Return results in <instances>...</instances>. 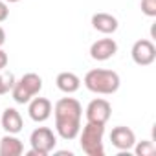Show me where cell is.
Returning <instances> with one entry per match:
<instances>
[{"mask_svg": "<svg viewBox=\"0 0 156 156\" xmlns=\"http://www.w3.org/2000/svg\"><path fill=\"white\" fill-rule=\"evenodd\" d=\"M53 118H55V132L59 138L72 141L79 136L83 107L75 98L59 99L53 105Z\"/></svg>", "mask_w": 156, "mask_h": 156, "instance_id": "6da1fadb", "label": "cell"}, {"mask_svg": "<svg viewBox=\"0 0 156 156\" xmlns=\"http://www.w3.org/2000/svg\"><path fill=\"white\" fill-rule=\"evenodd\" d=\"M85 87L94 92V94H99V96H110V94H116L119 85H121V79L118 72L114 70H105V68H94L90 72H87L85 79H83Z\"/></svg>", "mask_w": 156, "mask_h": 156, "instance_id": "7a4b0ae2", "label": "cell"}, {"mask_svg": "<svg viewBox=\"0 0 156 156\" xmlns=\"http://www.w3.org/2000/svg\"><path fill=\"white\" fill-rule=\"evenodd\" d=\"M103 136H105V125H96L87 121V125L81 127L79 130V145L83 152L88 156H103L105 154Z\"/></svg>", "mask_w": 156, "mask_h": 156, "instance_id": "3957f363", "label": "cell"}, {"mask_svg": "<svg viewBox=\"0 0 156 156\" xmlns=\"http://www.w3.org/2000/svg\"><path fill=\"white\" fill-rule=\"evenodd\" d=\"M41 90H42V77L39 73L30 72V73H24L19 81H15V87L11 90V98L15 99V103L26 105V103H30V99L39 96Z\"/></svg>", "mask_w": 156, "mask_h": 156, "instance_id": "277c9868", "label": "cell"}, {"mask_svg": "<svg viewBox=\"0 0 156 156\" xmlns=\"http://www.w3.org/2000/svg\"><path fill=\"white\" fill-rule=\"evenodd\" d=\"M30 156H48L57 145V136L48 127H37L30 136Z\"/></svg>", "mask_w": 156, "mask_h": 156, "instance_id": "5b68a950", "label": "cell"}, {"mask_svg": "<svg viewBox=\"0 0 156 156\" xmlns=\"http://www.w3.org/2000/svg\"><path fill=\"white\" fill-rule=\"evenodd\" d=\"M87 121L88 123H96V125H107V121L112 116V105L103 99V98H96L88 103L87 110Z\"/></svg>", "mask_w": 156, "mask_h": 156, "instance_id": "8992f818", "label": "cell"}, {"mask_svg": "<svg viewBox=\"0 0 156 156\" xmlns=\"http://www.w3.org/2000/svg\"><path fill=\"white\" fill-rule=\"evenodd\" d=\"M130 55H132V61L138 66H149L156 59V46L149 39H140L132 44Z\"/></svg>", "mask_w": 156, "mask_h": 156, "instance_id": "52a82bcc", "label": "cell"}, {"mask_svg": "<svg viewBox=\"0 0 156 156\" xmlns=\"http://www.w3.org/2000/svg\"><path fill=\"white\" fill-rule=\"evenodd\" d=\"M51 112H53V105L48 98H37L35 96L28 103V114L35 123H44L46 119H50Z\"/></svg>", "mask_w": 156, "mask_h": 156, "instance_id": "ba28073f", "label": "cell"}, {"mask_svg": "<svg viewBox=\"0 0 156 156\" xmlns=\"http://www.w3.org/2000/svg\"><path fill=\"white\" fill-rule=\"evenodd\" d=\"M110 141L118 151H130L136 143V134L132 129H129L125 125H118L110 132Z\"/></svg>", "mask_w": 156, "mask_h": 156, "instance_id": "9c48e42d", "label": "cell"}, {"mask_svg": "<svg viewBox=\"0 0 156 156\" xmlns=\"http://www.w3.org/2000/svg\"><path fill=\"white\" fill-rule=\"evenodd\" d=\"M118 53V42L110 37L105 39H98L92 46H90V57L94 61H108L110 57H114Z\"/></svg>", "mask_w": 156, "mask_h": 156, "instance_id": "30bf717a", "label": "cell"}, {"mask_svg": "<svg viewBox=\"0 0 156 156\" xmlns=\"http://www.w3.org/2000/svg\"><path fill=\"white\" fill-rule=\"evenodd\" d=\"M92 28H94L96 31L103 33V35H112V33L118 31L119 22H118V19H116L114 15L101 11V13H94V15H92Z\"/></svg>", "mask_w": 156, "mask_h": 156, "instance_id": "8fae6325", "label": "cell"}, {"mask_svg": "<svg viewBox=\"0 0 156 156\" xmlns=\"http://www.w3.org/2000/svg\"><path fill=\"white\" fill-rule=\"evenodd\" d=\"M0 123H2V129L8 134H19L24 127V119L20 116V112L17 108H6L2 112V118H0Z\"/></svg>", "mask_w": 156, "mask_h": 156, "instance_id": "7c38bea8", "label": "cell"}, {"mask_svg": "<svg viewBox=\"0 0 156 156\" xmlns=\"http://www.w3.org/2000/svg\"><path fill=\"white\" fill-rule=\"evenodd\" d=\"M55 85H57V88L61 92H64V94L70 96V94H73V92L79 90L81 79H79V75L73 73V72H61L57 75V79H55Z\"/></svg>", "mask_w": 156, "mask_h": 156, "instance_id": "4fadbf2b", "label": "cell"}, {"mask_svg": "<svg viewBox=\"0 0 156 156\" xmlns=\"http://www.w3.org/2000/svg\"><path fill=\"white\" fill-rule=\"evenodd\" d=\"M24 152L22 141L17 138V134H8L0 140V156H20Z\"/></svg>", "mask_w": 156, "mask_h": 156, "instance_id": "5bb4252c", "label": "cell"}, {"mask_svg": "<svg viewBox=\"0 0 156 156\" xmlns=\"http://www.w3.org/2000/svg\"><path fill=\"white\" fill-rule=\"evenodd\" d=\"M15 75L13 72H8V70H2L0 72V96H6L13 90L15 87Z\"/></svg>", "mask_w": 156, "mask_h": 156, "instance_id": "9a60e30c", "label": "cell"}, {"mask_svg": "<svg viewBox=\"0 0 156 156\" xmlns=\"http://www.w3.org/2000/svg\"><path fill=\"white\" fill-rule=\"evenodd\" d=\"M134 152H136V156H152V154H156V147L152 141L141 140V141L134 143Z\"/></svg>", "mask_w": 156, "mask_h": 156, "instance_id": "2e32d148", "label": "cell"}, {"mask_svg": "<svg viewBox=\"0 0 156 156\" xmlns=\"http://www.w3.org/2000/svg\"><path fill=\"white\" fill-rule=\"evenodd\" d=\"M140 6H141V13L147 17H156V0H140Z\"/></svg>", "mask_w": 156, "mask_h": 156, "instance_id": "e0dca14e", "label": "cell"}, {"mask_svg": "<svg viewBox=\"0 0 156 156\" xmlns=\"http://www.w3.org/2000/svg\"><path fill=\"white\" fill-rule=\"evenodd\" d=\"M8 17H9V8H8V2L0 0V22L8 20Z\"/></svg>", "mask_w": 156, "mask_h": 156, "instance_id": "ac0fdd59", "label": "cell"}, {"mask_svg": "<svg viewBox=\"0 0 156 156\" xmlns=\"http://www.w3.org/2000/svg\"><path fill=\"white\" fill-rule=\"evenodd\" d=\"M8 61H9V59H8V53H6L2 48H0V72H2V70L8 66Z\"/></svg>", "mask_w": 156, "mask_h": 156, "instance_id": "d6986e66", "label": "cell"}, {"mask_svg": "<svg viewBox=\"0 0 156 156\" xmlns=\"http://www.w3.org/2000/svg\"><path fill=\"white\" fill-rule=\"evenodd\" d=\"M4 42H6V31H4L2 26H0V48L4 46Z\"/></svg>", "mask_w": 156, "mask_h": 156, "instance_id": "ffe728a7", "label": "cell"}, {"mask_svg": "<svg viewBox=\"0 0 156 156\" xmlns=\"http://www.w3.org/2000/svg\"><path fill=\"white\" fill-rule=\"evenodd\" d=\"M4 2H8V4H15V2H20V0H4Z\"/></svg>", "mask_w": 156, "mask_h": 156, "instance_id": "44dd1931", "label": "cell"}]
</instances>
